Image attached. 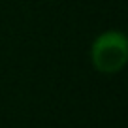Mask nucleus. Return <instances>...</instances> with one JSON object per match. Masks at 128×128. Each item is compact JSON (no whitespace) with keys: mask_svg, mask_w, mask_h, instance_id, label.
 <instances>
[{"mask_svg":"<svg viewBox=\"0 0 128 128\" xmlns=\"http://www.w3.org/2000/svg\"><path fill=\"white\" fill-rule=\"evenodd\" d=\"M90 62L96 72L115 76L128 62V38L120 30H106L94 38L90 45Z\"/></svg>","mask_w":128,"mask_h":128,"instance_id":"nucleus-1","label":"nucleus"}]
</instances>
